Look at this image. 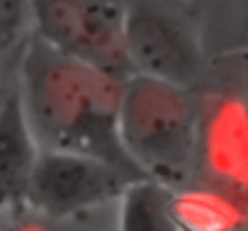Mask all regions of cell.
Returning <instances> with one entry per match:
<instances>
[{
  "label": "cell",
  "mask_w": 248,
  "mask_h": 231,
  "mask_svg": "<svg viewBox=\"0 0 248 231\" xmlns=\"http://www.w3.org/2000/svg\"><path fill=\"white\" fill-rule=\"evenodd\" d=\"M207 49L212 37L226 39L221 56L248 51V0H212L207 5V20H202Z\"/></svg>",
  "instance_id": "obj_9"
},
{
  "label": "cell",
  "mask_w": 248,
  "mask_h": 231,
  "mask_svg": "<svg viewBox=\"0 0 248 231\" xmlns=\"http://www.w3.org/2000/svg\"><path fill=\"white\" fill-rule=\"evenodd\" d=\"M202 109L200 88L129 76L122 83L117 112L122 154L144 178L168 187L192 183Z\"/></svg>",
  "instance_id": "obj_2"
},
{
  "label": "cell",
  "mask_w": 248,
  "mask_h": 231,
  "mask_svg": "<svg viewBox=\"0 0 248 231\" xmlns=\"http://www.w3.org/2000/svg\"><path fill=\"white\" fill-rule=\"evenodd\" d=\"M231 56L241 61V71H238V76H241V90H238V95L248 102V51H243V54H231Z\"/></svg>",
  "instance_id": "obj_11"
},
{
  "label": "cell",
  "mask_w": 248,
  "mask_h": 231,
  "mask_svg": "<svg viewBox=\"0 0 248 231\" xmlns=\"http://www.w3.org/2000/svg\"><path fill=\"white\" fill-rule=\"evenodd\" d=\"M114 231H178L173 187L151 178L134 180L117 200Z\"/></svg>",
  "instance_id": "obj_8"
},
{
  "label": "cell",
  "mask_w": 248,
  "mask_h": 231,
  "mask_svg": "<svg viewBox=\"0 0 248 231\" xmlns=\"http://www.w3.org/2000/svg\"><path fill=\"white\" fill-rule=\"evenodd\" d=\"M192 183L248 202V102L238 92L204 95Z\"/></svg>",
  "instance_id": "obj_6"
},
{
  "label": "cell",
  "mask_w": 248,
  "mask_h": 231,
  "mask_svg": "<svg viewBox=\"0 0 248 231\" xmlns=\"http://www.w3.org/2000/svg\"><path fill=\"white\" fill-rule=\"evenodd\" d=\"M122 44L132 76L185 88L209 78L214 56L190 0H127Z\"/></svg>",
  "instance_id": "obj_3"
},
{
  "label": "cell",
  "mask_w": 248,
  "mask_h": 231,
  "mask_svg": "<svg viewBox=\"0 0 248 231\" xmlns=\"http://www.w3.org/2000/svg\"><path fill=\"white\" fill-rule=\"evenodd\" d=\"M124 80L37 37H30L15 63V92L42 151L95 156L137 170L117 137Z\"/></svg>",
  "instance_id": "obj_1"
},
{
  "label": "cell",
  "mask_w": 248,
  "mask_h": 231,
  "mask_svg": "<svg viewBox=\"0 0 248 231\" xmlns=\"http://www.w3.org/2000/svg\"><path fill=\"white\" fill-rule=\"evenodd\" d=\"M141 175L132 168L105 158L42 151L22 209L51 219H80L112 209L134 180Z\"/></svg>",
  "instance_id": "obj_4"
},
{
  "label": "cell",
  "mask_w": 248,
  "mask_h": 231,
  "mask_svg": "<svg viewBox=\"0 0 248 231\" xmlns=\"http://www.w3.org/2000/svg\"><path fill=\"white\" fill-rule=\"evenodd\" d=\"M39 154L42 149L13 88L0 102V221L25 207Z\"/></svg>",
  "instance_id": "obj_7"
},
{
  "label": "cell",
  "mask_w": 248,
  "mask_h": 231,
  "mask_svg": "<svg viewBox=\"0 0 248 231\" xmlns=\"http://www.w3.org/2000/svg\"><path fill=\"white\" fill-rule=\"evenodd\" d=\"M30 37V0H0V63L15 66Z\"/></svg>",
  "instance_id": "obj_10"
},
{
  "label": "cell",
  "mask_w": 248,
  "mask_h": 231,
  "mask_svg": "<svg viewBox=\"0 0 248 231\" xmlns=\"http://www.w3.org/2000/svg\"><path fill=\"white\" fill-rule=\"evenodd\" d=\"M124 13L127 0H30L32 37L112 76L129 78L122 44Z\"/></svg>",
  "instance_id": "obj_5"
}]
</instances>
